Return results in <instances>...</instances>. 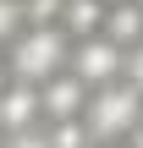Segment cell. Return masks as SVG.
<instances>
[{"label": "cell", "instance_id": "obj_1", "mask_svg": "<svg viewBox=\"0 0 143 148\" xmlns=\"http://www.w3.org/2000/svg\"><path fill=\"white\" fill-rule=\"evenodd\" d=\"M6 66L17 82H50L55 71L72 66V33L61 22H28L6 44Z\"/></svg>", "mask_w": 143, "mask_h": 148}, {"label": "cell", "instance_id": "obj_2", "mask_svg": "<svg viewBox=\"0 0 143 148\" xmlns=\"http://www.w3.org/2000/svg\"><path fill=\"white\" fill-rule=\"evenodd\" d=\"M138 121H143V93L127 82V77H116V82H105V88L88 93L83 126H88L94 143H127Z\"/></svg>", "mask_w": 143, "mask_h": 148}, {"label": "cell", "instance_id": "obj_3", "mask_svg": "<svg viewBox=\"0 0 143 148\" xmlns=\"http://www.w3.org/2000/svg\"><path fill=\"white\" fill-rule=\"evenodd\" d=\"M121 66H127V49H121L116 38H105V33L72 38V71H77L88 88H105V82H116V77H121Z\"/></svg>", "mask_w": 143, "mask_h": 148}, {"label": "cell", "instance_id": "obj_4", "mask_svg": "<svg viewBox=\"0 0 143 148\" xmlns=\"http://www.w3.org/2000/svg\"><path fill=\"white\" fill-rule=\"evenodd\" d=\"M88 82L66 66V71H55L50 82H39V99H44V121H77L83 110H88Z\"/></svg>", "mask_w": 143, "mask_h": 148}, {"label": "cell", "instance_id": "obj_5", "mask_svg": "<svg viewBox=\"0 0 143 148\" xmlns=\"http://www.w3.org/2000/svg\"><path fill=\"white\" fill-rule=\"evenodd\" d=\"M0 126L6 132H33V126H44V99H39V82H6V93H0Z\"/></svg>", "mask_w": 143, "mask_h": 148}, {"label": "cell", "instance_id": "obj_6", "mask_svg": "<svg viewBox=\"0 0 143 148\" xmlns=\"http://www.w3.org/2000/svg\"><path fill=\"white\" fill-rule=\"evenodd\" d=\"M99 33L116 38L121 49H132V44L143 38V5H138V0H116V5L105 11V27H99Z\"/></svg>", "mask_w": 143, "mask_h": 148}, {"label": "cell", "instance_id": "obj_7", "mask_svg": "<svg viewBox=\"0 0 143 148\" xmlns=\"http://www.w3.org/2000/svg\"><path fill=\"white\" fill-rule=\"evenodd\" d=\"M105 0H66L61 5V27L72 33V38H88V33H99L105 27Z\"/></svg>", "mask_w": 143, "mask_h": 148}, {"label": "cell", "instance_id": "obj_8", "mask_svg": "<svg viewBox=\"0 0 143 148\" xmlns=\"http://www.w3.org/2000/svg\"><path fill=\"white\" fill-rule=\"evenodd\" d=\"M22 27H28V11H22V0H0V44H11Z\"/></svg>", "mask_w": 143, "mask_h": 148}, {"label": "cell", "instance_id": "obj_9", "mask_svg": "<svg viewBox=\"0 0 143 148\" xmlns=\"http://www.w3.org/2000/svg\"><path fill=\"white\" fill-rule=\"evenodd\" d=\"M0 148H50V137H44V126H33V132H6Z\"/></svg>", "mask_w": 143, "mask_h": 148}, {"label": "cell", "instance_id": "obj_10", "mask_svg": "<svg viewBox=\"0 0 143 148\" xmlns=\"http://www.w3.org/2000/svg\"><path fill=\"white\" fill-rule=\"evenodd\" d=\"M121 77H127V82H132V88L143 93V38L132 44V49H127V66H121Z\"/></svg>", "mask_w": 143, "mask_h": 148}, {"label": "cell", "instance_id": "obj_11", "mask_svg": "<svg viewBox=\"0 0 143 148\" xmlns=\"http://www.w3.org/2000/svg\"><path fill=\"white\" fill-rule=\"evenodd\" d=\"M127 148H143V121L132 126V137H127Z\"/></svg>", "mask_w": 143, "mask_h": 148}, {"label": "cell", "instance_id": "obj_12", "mask_svg": "<svg viewBox=\"0 0 143 148\" xmlns=\"http://www.w3.org/2000/svg\"><path fill=\"white\" fill-rule=\"evenodd\" d=\"M6 82H11V66H6V55H0V93H6Z\"/></svg>", "mask_w": 143, "mask_h": 148}, {"label": "cell", "instance_id": "obj_13", "mask_svg": "<svg viewBox=\"0 0 143 148\" xmlns=\"http://www.w3.org/2000/svg\"><path fill=\"white\" fill-rule=\"evenodd\" d=\"M88 148H127V143H88Z\"/></svg>", "mask_w": 143, "mask_h": 148}, {"label": "cell", "instance_id": "obj_14", "mask_svg": "<svg viewBox=\"0 0 143 148\" xmlns=\"http://www.w3.org/2000/svg\"><path fill=\"white\" fill-rule=\"evenodd\" d=\"M105 5H116V0H105Z\"/></svg>", "mask_w": 143, "mask_h": 148}, {"label": "cell", "instance_id": "obj_15", "mask_svg": "<svg viewBox=\"0 0 143 148\" xmlns=\"http://www.w3.org/2000/svg\"><path fill=\"white\" fill-rule=\"evenodd\" d=\"M0 137H6V126H0Z\"/></svg>", "mask_w": 143, "mask_h": 148}]
</instances>
